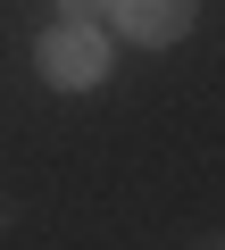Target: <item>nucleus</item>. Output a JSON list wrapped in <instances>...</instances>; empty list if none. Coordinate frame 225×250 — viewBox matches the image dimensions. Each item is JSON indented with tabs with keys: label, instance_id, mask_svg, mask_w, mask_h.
Here are the masks:
<instances>
[{
	"label": "nucleus",
	"instance_id": "f257e3e1",
	"mask_svg": "<svg viewBox=\"0 0 225 250\" xmlns=\"http://www.w3.org/2000/svg\"><path fill=\"white\" fill-rule=\"evenodd\" d=\"M42 75H50L59 92L100 83V75H108V34H92V17H59V25L42 34Z\"/></svg>",
	"mask_w": 225,
	"mask_h": 250
},
{
	"label": "nucleus",
	"instance_id": "f03ea898",
	"mask_svg": "<svg viewBox=\"0 0 225 250\" xmlns=\"http://www.w3.org/2000/svg\"><path fill=\"white\" fill-rule=\"evenodd\" d=\"M117 9V34H134V42H150V50H167L184 25H192V0H108Z\"/></svg>",
	"mask_w": 225,
	"mask_h": 250
},
{
	"label": "nucleus",
	"instance_id": "7ed1b4c3",
	"mask_svg": "<svg viewBox=\"0 0 225 250\" xmlns=\"http://www.w3.org/2000/svg\"><path fill=\"white\" fill-rule=\"evenodd\" d=\"M59 9H67V17H92V9H100V0H59Z\"/></svg>",
	"mask_w": 225,
	"mask_h": 250
}]
</instances>
